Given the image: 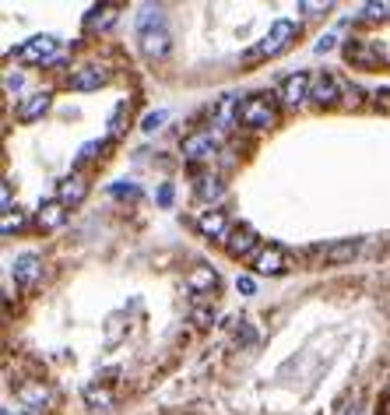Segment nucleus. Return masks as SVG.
Here are the masks:
<instances>
[{
    "mask_svg": "<svg viewBox=\"0 0 390 415\" xmlns=\"http://www.w3.org/2000/svg\"><path fill=\"white\" fill-rule=\"evenodd\" d=\"M243 127H253V131H267V127H275V106L267 102L264 96H253L243 102Z\"/></svg>",
    "mask_w": 390,
    "mask_h": 415,
    "instance_id": "obj_2",
    "label": "nucleus"
},
{
    "mask_svg": "<svg viewBox=\"0 0 390 415\" xmlns=\"http://www.w3.org/2000/svg\"><path fill=\"white\" fill-rule=\"evenodd\" d=\"M355 254H358V240H341V243H334V247L323 250V260L327 264H348Z\"/></svg>",
    "mask_w": 390,
    "mask_h": 415,
    "instance_id": "obj_20",
    "label": "nucleus"
},
{
    "mask_svg": "<svg viewBox=\"0 0 390 415\" xmlns=\"http://www.w3.org/2000/svg\"><path fill=\"white\" fill-rule=\"evenodd\" d=\"M21 225H25V218L14 212V215H4V222H0V232L11 236V232H14V229H21Z\"/></svg>",
    "mask_w": 390,
    "mask_h": 415,
    "instance_id": "obj_29",
    "label": "nucleus"
},
{
    "mask_svg": "<svg viewBox=\"0 0 390 415\" xmlns=\"http://www.w3.org/2000/svg\"><path fill=\"white\" fill-rule=\"evenodd\" d=\"M113 21H116V8L113 4H102V8H95L92 14H88V28H99V32L109 28Z\"/></svg>",
    "mask_w": 390,
    "mask_h": 415,
    "instance_id": "obj_22",
    "label": "nucleus"
},
{
    "mask_svg": "<svg viewBox=\"0 0 390 415\" xmlns=\"http://www.w3.org/2000/svg\"><path fill=\"white\" fill-rule=\"evenodd\" d=\"M197 229H200V236H211V240H225V215L222 212H215V208H211V212H204L200 218H197Z\"/></svg>",
    "mask_w": 390,
    "mask_h": 415,
    "instance_id": "obj_14",
    "label": "nucleus"
},
{
    "mask_svg": "<svg viewBox=\"0 0 390 415\" xmlns=\"http://www.w3.org/2000/svg\"><path fill=\"white\" fill-rule=\"evenodd\" d=\"M190 317H194L197 328H211V324H215V313H211V310H194Z\"/></svg>",
    "mask_w": 390,
    "mask_h": 415,
    "instance_id": "obj_31",
    "label": "nucleus"
},
{
    "mask_svg": "<svg viewBox=\"0 0 390 415\" xmlns=\"http://www.w3.org/2000/svg\"><path fill=\"white\" fill-rule=\"evenodd\" d=\"M165 120H169V113H165V109H155V113H148L144 120H141V131H144V134H155Z\"/></svg>",
    "mask_w": 390,
    "mask_h": 415,
    "instance_id": "obj_25",
    "label": "nucleus"
},
{
    "mask_svg": "<svg viewBox=\"0 0 390 415\" xmlns=\"http://www.w3.org/2000/svg\"><path fill=\"white\" fill-rule=\"evenodd\" d=\"M363 18H369V21L390 18V0H373V4H366V8H363Z\"/></svg>",
    "mask_w": 390,
    "mask_h": 415,
    "instance_id": "obj_23",
    "label": "nucleus"
},
{
    "mask_svg": "<svg viewBox=\"0 0 390 415\" xmlns=\"http://www.w3.org/2000/svg\"><path fill=\"white\" fill-rule=\"evenodd\" d=\"M159 204H172V187H169V183L159 190Z\"/></svg>",
    "mask_w": 390,
    "mask_h": 415,
    "instance_id": "obj_35",
    "label": "nucleus"
},
{
    "mask_svg": "<svg viewBox=\"0 0 390 415\" xmlns=\"http://www.w3.org/2000/svg\"><path fill=\"white\" fill-rule=\"evenodd\" d=\"M253 247H257V236H253V229H250V225L232 229V232H229V240H225V250H229L232 257H246Z\"/></svg>",
    "mask_w": 390,
    "mask_h": 415,
    "instance_id": "obj_8",
    "label": "nucleus"
},
{
    "mask_svg": "<svg viewBox=\"0 0 390 415\" xmlns=\"http://www.w3.org/2000/svg\"><path fill=\"white\" fill-rule=\"evenodd\" d=\"M253 268H257V275H282L285 271V254L278 247H267V250H260Z\"/></svg>",
    "mask_w": 390,
    "mask_h": 415,
    "instance_id": "obj_12",
    "label": "nucleus"
},
{
    "mask_svg": "<svg viewBox=\"0 0 390 415\" xmlns=\"http://www.w3.org/2000/svg\"><path fill=\"white\" fill-rule=\"evenodd\" d=\"M18 398H21L28 408H43V405H49V391L43 388V383H25V388H18Z\"/></svg>",
    "mask_w": 390,
    "mask_h": 415,
    "instance_id": "obj_21",
    "label": "nucleus"
},
{
    "mask_svg": "<svg viewBox=\"0 0 390 415\" xmlns=\"http://www.w3.org/2000/svg\"><path fill=\"white\" fill-rule=\"evenodd\" d=\"M84 401L92 405V408H99V405L109 408V405H113V394H109V391H99V388H88V391H84Z\"/></svg>",
    "mask_w": 390,
    "mask_h": 415,
    "instance_id": "obj_26",
    "label": "nucleus"
},
{
    "mask_svg": "<svg viewBox=\"0 0 390 415\" xmlns=\"http://www.w3.org/2000/svg\"><path fill=\"white\" fill-rule=\"evenodd\" d=\"M236 289H239V292H243V295H253V289H257V282H253L250 275H239V278H236Z\"/></svg>",
    "mask_w": 390,
    "mask_h": 415,
    "instance_id": "obj_32",
    "label": "nucleus"
},
{
    "mask_svg": "<svg viewBox=\"0 0 390 415\" xmlns=\"http://www.w3.org/2000/svg\"><path fill=\"white\" fill-rule=\"evenodd\" d=\"M11 271H14V282L18 285H32L43 275V260H39V254H21V257H14Z\"/></svg>",
    "mask_w": 390,
    "mask_h": 415,
    "instance_id": "obj_6",
    "label": "nucleus"
},
{
    "mask_svg": "<svg viewBox=\"0 0 390 415\" xmlns=\"http://www.w3.org/2000/svg\"><path fill=\"white\" fill-rule=\"evenodd\" d=\"M106 85V71L102 67H81V71H74V78H71V88L74 92H95V88H102Z\"/></svg>",
    "mask_w": 390,
    "mask_h": 415,
    "instance_id": "obj_9",
    "label": "nucleus"
},
{
    "mask_svg": "<svg viewBox=\"0 0 390 415\" xmlns=\"http://www.w3.org/2000/svg\"><path fill=\"white\" fill-rule=\"evenodd\" d=\"M0 208H4V215H11V183L0 187Z\"/></svg>",
    "mask_w": 390,
    "mask_h": 415,
    "instance_id": "obj_33",
    "label": "nucleus"
},
{
    "mask_svg": "<svg viewBox=\"0 0 390 415\" xmlns=\"http://www.w3.org/2000/svg\"><path fill=\"white\" fill-rule=\"evenodd\" d=\"M310 74H303V71H295L292 78H285V85H282V102L285 106H299L303 99H310Z\"/></svg>",
    "mask_w": 390,
    "mask_h": 415,
    "instance_id": "obj_5",
    "label": "nucleus"
},
{
    "mask_svg": "<svg viewBox=\"0 0 390 415\" xmlns=\"http://www.w3.org/2000/svg\"><path fill=\"white\" fill-rule=\"evenodd\" d=\"M162 21H165L162 8H144V11L137 14V36H152V32H162Z\"/></svg>",
    "mask_w": 390,
    "mask_h": 415,
    "instance_id": "obj_19",
    "label": "nucleus"
},
{
    "mask_svg": "<svg viewBox=\"0 0 390 415\" xmlns=\"http://www.w3.org/2000/svg\"><path fill=\"white\" fill-rule=\"evenodd\" d=\"M56 39L53 36H36V39H28L21 49H18V60L21 64H49L53 60V53H56Z\"/></svg>",
    "mask_w": 390,
    "mask_h": 415,
    "instance_id": "obj_3",
    "label": "nucleus"
},
{
    "mask_svg": "<svg viewBox=\"0 0 390 415\" xmlns=\"http://www.w3.org/2000/svg\"><path fill=\"white\" fill-rule=\"evenodd\" d=\"M169 32L162 28V32H152V36H141V53L148 56V60H162V56L169 53Z\"/></svg>",
    "mask_w": 390,
    "mask_h": 415,
    "instance_id": "obj_13",
    "label": "nucleus"
},
{
    "mask_svg": "<svg viewBox=\"0 0 390 415\" xmlns=\"http://www.w3.org/2000/svg\"><path fill=\"white\" fill-rule=\"evenodd\" d=\"M187 285H190L194 292H211V289L218 285V271H215V268H207V264H200V268L190 271Z\"/></svg>",
    "mask_w": 390,
    "mask_h": 415,
    "instance_id": "obj_17",
    "label": "nucleus"
},
{
    "mask_svg": "<svg viewBox=\"0 0 390 415\" xmlns=\"http://www.w3.org/2000/svg\"><path fill=\"white\" fill-rule=\"evenodd\" d=\"M334 49V36H323L320 43H317V53H331Z\"/></svg>",
    "mask_w": 390,
    "mask_h": 415,
    "instance_id": "obj_34",
    "label": "nucleus"
},
{
    "mask_svg": "<svg viewBox=\"0 0 390 415\" xmlns=\"http://www.w3.org/2000/svg\"><path fill=\"white\" fill-rule=\"evenodd\" d=\"M46 109H49V96H46V92H36V96H28V99L18 106V120H21V124H32V120H39Z\"/></svg>",
    "mask_w": 390,
    "mask_h": 415,
    "instance_id": "obj_10",
    "label": "nucleus"
},
{
    "mask_svg": "<svg viewBox=\"0 0 390 415\" xmlns=\"http://www.w3.org/2000/svg\"><path fill=\"white\" fill-rule=\"evenodd\" d=\"M334 4L331 0H323V4H317V0H303V4H299V11L303 14H323V11H331Z\"/></svg>",
    "mask_w": 390,
    "mask_h": 415,
    "instance_id": "obj_27",
    "label": "nucleus"
},
{
    "mask_svg": "<svg viewBox=\"0 0 390 415\" xmlns=\"http://www.w3.org/2000/svg\"><path fill=\"white\" fill-rule=\"evenodd\" d=\"M295 36H299V25L288 21V18H278V21L271 25V32H267L257 46L246 49V60H267V56H278Z\"/></svg>",
    "mask_w": 390,
    "mask_h": 415,
    "instance_id": "obj_1",
    "label": "nucleus"
},
{
    "mask_svg": "<svg viewBox=\"0 0 390 415\" xmlns=\"http://www.w3.org/2000/svg\"><path fill=\"white\" fill-rule=\"evenodd\" d=\"M222 194H225V187L218 180H200V187H197V197L200 201H218Z\"/></svg>",
    "mask_w": 390,
    "mask_h": 415,
    "instance_id": "obj_24",
    "label": "nucleus"
},
{
    "mask_svg": "<svg viewBox=\"0 0 390 415\" xmlns=\"http://www.w3.org/2000/svg\"><path fill=\"white\" fill-rule=\"evenodd\" d=\"M84 197H88V183L81 180V176H67V180L60 183V190H56V201L64 208H78Z\"/></svg>",
    "mask_w": 390,
    "mask_h": 415,
    "instance_id": "obj_7",
    "label": "nucleus"
},
{
    "mask_svg": "<svg viewBox=\"0 0 390 415\" xmlns=\"http://www.w3.org/2000/svg\"><path fill=\"white\" fill-rule=\"evenodd\" d=\"M310 99H313L317 106L338 102V81H334V78H317V81L310 85Z\"/></svg>",
    "mask_w": 390,
    "mask_h": 415,
    "instance_id": "obj_15",
    "label": "nucleus"
},
{
    "mask_svg": "<svg viewBox=\"0 0 390 415\" xmlns=\"http://www.w3.org/2000/svg\"><path fill=\"white\" fill-rule=\"evenodd\" d=\"M236 338H239V341H243V345H250V341H253V328H243V331H239Z\"/></svg>",
    "mask_w": 390,
    "mask_h": 415,
    "instance_id": "obj_36",
    "label": "nucleus"
},
{
    "mask_svg": "<svg viewBox=\"0 0 390 415\" xmlns=\"http://www.w3.org/2000/svg\"><path fill=\"white\" fill-rule=\"evenodd\" d=\"M345 56H348V60L352 64H380V49L376 46H369V43H363V39H358V43H352L348 49H345Z\"/></svg>",
    "mask_w": 390,
    "mask_h": 415,
    "instance_id": "obj_18",
    "label": "nucleus"
},
{
    "mask_svg": "<svg viewBox=\"0 0 390 415\" xmlns=\"http://www.w3.org/2000/svg\"><path fill=\"white\" fill-rule=\"evenodd\" d=\"M106 148V141H88L81 152H78V162H88V159H95V152H102Z\"/></svg>",
    "mask_w": 390,
    "mask_h": 415,
    "instance_id": "obj_28",
    "label": "nucleus"
},
{
    "mask_svg": "<svg viewBox=\"0 0 390 415\" xmlns=\"http://www.w3.org/2000/svg\"><path fill=\"white\" fill-rule=\"evenodd\" d=\"M109 190H113L116 197H137V187H134V183H127V180H119V183H113Z\"/></svg>",
    "mask_w": 390,
    "mask_h": 415,
    "instance_id": "obj_30",
    "label": "nucleus"
},
{
    "mask_svg": "<svg viewBox=\"0 0 390 415\" xmlns=\"http://www.w3.org/2000/svg\"><path fill=\"white\" fill-rule=\"evenodd\" d=\"M218 152V141L207 134V131H200V134H190L187 141H183V159L187 162H200V159H211Z\"/></svg>",
    "mask_w": 390,
    "mask_h": 415,
    "instance_id": "obj_4",
    "label": "nucleus"
},
{
    "mask_svg": "<svg viewBox=\"0 0 390 415\" xmlns=\"http://www.w3.org/2000/svg\"><path fill=\"white\" fill-rule=\"evenodd\" d=\"M239 116H243V106H239V99H236V96H222L218 106H215V120H218L222 127H232Z\"/></svg>",
    "mask_w": 390,
    "mask_h": 415,
    "instance_id": "obj_16",
    "label": "nucleus"
},
{
    "mask_svg": "<svg viewBox=\"0 0 390 415\" xmlns=\"http://www.w3.org/2000/svg\"><path fill=\"white\" fill-rule=\"evenodd\" d=\"M64 218H67V212H64V204H60V201H43L39 204V215H36L39 229H60Z\"/></svg>",
    "mask_w": 390,
    "mask_h": 415,
    "instance_id": "obj_11",
    "label": "nucleus"
}]
</instances>
